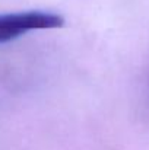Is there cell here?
<instances>
[{
	"label": "cell",
	"instance_id": "cell-1",
	"mask_svg": "<svg viewBox=\"0 0 149 150\" xmlns=\"http://www.w3.org/2000/svg\"><path fill=\"white\" fill-rule=\"evenodd\" d=\"M64 19L58 13L46 10H26L0 15V44L16 40L38 29L61 28Z\"/></svg>",
	"mask_w": 149,
	"mask_h": 150
}]
</instances>
